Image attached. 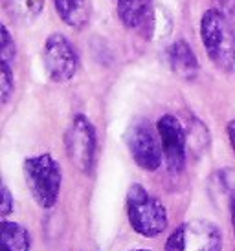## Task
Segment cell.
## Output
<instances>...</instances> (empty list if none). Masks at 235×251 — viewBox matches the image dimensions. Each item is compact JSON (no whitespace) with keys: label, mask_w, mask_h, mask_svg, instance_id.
<instances>
[{"label":"cell","mask_w":235,"mask_h":251,"mask_svg":"<svg viewBox=\"0 0 235 251\" xmlns=\"http://www.w3.org/2000/svg\"><path fill=\"white\" fill-rule=\"evenodd\" d=\"M24 180L39 207L52 209L59 200L62 185V171L52 154H35L22 163Z\"/></svg>","instance_id":"3"},{"label":"cell","mask_w":235,"mask_h":251,"mask_svg":"<svg viewBox=\"0 0 235 251\" xmlns=\"http://www.w3.org/2000/svg\"><path fill=\"white\" fill-rule=\"evenodd\" d=\"M164 158L171 173H182L186 167V130L173 114H164L156 123Z\"/></svg>","instance_id":"8"},{"label":"cell","mask_w":235,"mask_h":251,"mask_svg":"<svg viewBox=\"0 0 235 251\" xmlns=\"http://www.w3.org/2000/svg\"><path fill=\"white\" fill-rule=\"evenodd\" d=\"M57 15L70 28L81 29L88 24L90 11L87 0H54Z\"/></svg>","instance_id":"12"},{"label":"cell","mask_w":235,"mask_h":251,"mask_svg":"<svg viewBox=\"0 0 235 251\" xmlns=\"http://www.w3.org/2000/svg\"><path fill=\"white\" fill-rule=\"evenodd\" d=\"M127 218L134 233L140 237L154 238L162 235L169 226L166 205L152 196L142 183H132L127 191Z\"/></svg>","instance_id":"2"},{"label":"cell","mask_w":235,"mask_h":251,"mask_svg":"<svg viewBox=\"0 0 235 251\" xmlns=\"http://www.w3.org/2000/svg\"><path fill=\"white\" fill-rule=\"evenodd\" d=\"M44 70L54 83H68L79 70V55L74 44L62 35L52 33L44 42L42 50Z\"/></svg>","instance_id":"7"},{"label":"cell","mask_w":235,"mask_h":251,"mask_svg":"<svg viewBox=\"0 0 235 251\" xmlns=\"http://www.w3.org/2000/svg\"><path fill=\"white\" fill-rule=\"evenodd\" d=\"M125 143L134 163L147 173L158 171L162 160H166L158 128H154L147 119L140 118L132 121L125 134Z\"/></svg>","instance_id":"5"},{"label":"cell","mask_w":235,"mask_h":251,"mask_svg":"<svg viewBox=\"0 0 235 251\" xmlns=\"http://www.w3.org/2000/svg\"><path fill=\"white\" fill-rule=\"evenodd\" d=\"M13 209H15L13 195H11V191H9L7 185L4 183V185H2V202H0V215H2V218H6L7 215H11Z\"/></svg>","instance_id":"15"},{"label":"cell","mask_w":235,"mask_h":251,"mask_svg":"<svg viewBox=\"0 0 235 251\" xmlns=\"http://www.w3.org/2000/svg\"><path fill=\"white\" fill-rule=\"evenodd\" d=\"M0 61H6V63L13 64L17 59V46L9 29L6 26H2V41H0Z\"/></svg>","instance_id":"14"},{"label":"cell","mask_w":235,"mask_h":251,"mask_svg":"<svg viewBox=\"0 0 235 251\" xmlns=\"http://www.w3.org/2000/svg\"><path fill=\"white\" fill-rule=\"evenodd\" d=\"M167 63L169 68L184 81H193L199 75V59L187 41L178 39L167 48Z\"/></svg>","instance_id":"10"},{"label":"cell","mask_w":235,"mask_h":251,"mask_svg":"<svg viewBox=\"0 0 235 251\" xmlns=\"http://www.w3.org/2000/svg\"><path fill=\"white\" fill-rule=\"evenodd\" d=\"M230 220H232V229H234V237H235V193L230 198Z\"/></svg>","instance_id":"17"},{"label":"cell","mask_w":235,"mask_h":251,"mask_svg":"<svg viewBox=\"0 0 235 251\" xmlns=\"http://www.w3.org/2000/svg\"><path fill=\"white\" fill-rule=\"evenodd\" d=\"M64 149L70 163L79 169L83 175H90L96 165L97 154V134L85 114H76L66 134H64Z\"/></svg>","instance_id":"4"},{"label":"cell","mask_w":235,"mask_h":251,"mask_svg":"<svg viewBox=\"0 0 235 251\" xmlns=\"http://www.w3.org/2000/svg\"><path fill=\"white\" fill-rule=\"evenodd\" d=\"M118 17L125 28L151 39L154 29V9L151 0H118Z\"/></svg>","instance_id":"9"},{"label":"cell","mask_w":235,"mask_h":251,"mask_svg":"<svg viewBox=\"0 0 235 251\" xmlns=\"http://www.w3.org/2000/svg\"><path fill=\"white\" fill-rule=\"evenodd\" d=\"M0 94H2V103L6 105L11 99V94L15 90V75H13V64L0 61Z\"/></svg>","instance_id":"13"},{"label":"cell","mask_w":235,"mask_h":251,"mask_svg":"<svg viewBox=\"0 0 235 251\" xmlns=\"http://www.w3.org/2000/svg\"><path fill=\"white\" fill-rule=\"evenodd\" d=\"M226 134H228V141H230V147H232V151L235 154V119H232L226 126Z\"/></svg>","instance_id":"16"},{"label":"cell","mask_w":235,"mask_h":251,"mask_svg":"<svg viewBox=\"0 0 235 251\" xmlns=\"http://www.w3.org/2000/svg\"><path fill=\"white\" fill-rule=\"evenodd\" d=\"M0 251H31V235L19 222H0Z\"/></svg>","instance_id":"11"},{"label":"cell","mask_w":235,"mask_h":251,"mask_svg":"<svg viewBox=\"0 0 235 251\" xmlns=\"http://www.w3.org/2000/svg\"><path fill=\"white\" fill-rule=\"evenodd\" d=\"M201 41L209 61L221 72L235 68V28L221 9H207L201 19Z\"/></svg>","instance_id":"1"},{"label":"cell","mask_w":235,"mask_h":251,"mask_svg":"<svg viewBox=\"0 0 235 251\" xmlns=\"http://www.w3.org/2000/svg\"><path fill=\"white\" fill-rule=\"evenodd\" d=\"M132 251H151V250H132Z\"/></svg>","instance_id":"18"},{"label":"cell","mask_w":235,"mask_h":251,"mask_svg":"<svg viewBox=\"0 0 235 251\" xmlns=\"http://www.w3.org/2000/svg\"><path fill=\"white\" fill-rule=\"evenodd\" d=\"M222 246L219 226L209 220H189L171 231L166 251H222Z\"/></svg>","instance_id":"6"}]
</instances>
